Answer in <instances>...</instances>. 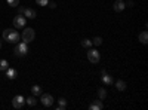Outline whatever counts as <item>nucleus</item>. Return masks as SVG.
Masks as SVG:
<instances>
[{
    "mask_svg": "<svg viewBox=\"0 0 148 110\" xmlns=\"http://www.w3.org/2000/svg\"><path fill=\"white\" fill-rule=\"evenodd\" d=\"M0 49H2V42H0Z\"/></svg>",
    "mask_w": 148,
    "mask_h": 110,
    "instance_id": "obj_26",
    "label": "nucleus"
},
{
    "mask_svg": "<svg viewBox=\"0 0 148 110\" xmlns=\"http://www.w3.org/2000/svg\"><path fill=\"white\" fill-rule=\"evenodd\" d=\"M25 22H27V18L24 15H18L14 18V27L15 28H24L25 27Z\"/></svg>",
    "mask_w": 148,
    "mask_h": 110,
    "instance_id": "obj_6",
    "label": "nucleus"
},
{
    "mask_svg": "<svg viewBox=\"0 0 148 110\" xmlns=\"http://www.w3.org/2000/svg\"><path fill=\"white\" fill-rule=\"evenodd\" d=\"M116 88H117L119 91H125V89L127 88V85H126L125 80H117V82H116Z\"/></svg>",
    "mask_w": 148,
    "mask_h": 110,
    "instance_id": "obj_15",
    "label": "nucleus"
},
{
    "mask_svg": "<svg viewBox=\"0 0 148 110\" xmlns=\"http://www.w3.org/2000/svg\"><path fill=\"white\" fill-rule=\"evenodd\" d=\"M5 71H6V76H8V79H10V80H14V79L18 76V71H16L15 68H12V67H8Z\"/></svg>",
    "mask_w": 148,
    "mask_h": 110,
    "instance_id": "obj_12",
    "label": "nucleus"
},
{
    "mask_svg": "<svg viewBox=\"0 0 148 110\" xmlns=\"http://www.w3.org/2000/svg\"><path fill=\"white\" fill-rule=\"evenodd\" d=\"M105 97H107V91L104 88L98 89V98H99V100H105Z\"/></svg>",
    "mask_w": 148,
    "mask_h": 110,
    "instance_id": "obj_18",
    "label": "nucleus"
},
{
    "mask_svg": "<svg viewBox=\"0 0 148 110\" xmlns=\"http://www.w3.org/2000/svg\"><path fill=\"white\" fill-rule=\"evenodd\" d=\"M125 8H126V3L123 2V0H116V2H114V6H113V9H114L116 12L125 10Z\"/></svg>",
    "mask_w": 148,
    "mask_h": 110,
    "instance_id": "obj_11",
    "label": "nucleus"
},
{
    "mask_svg": "<svg viewBox=\"0 0 148 110\" xmlns=\"http://www.w3.org/2000/svg\"><path fill=\"white\" fill-rule=\"evenodd\" d=\"M89 109L90 110H102L104 109V103H102V100H95V101H92L90 103V106H89Z\"/></svg>",
    "mask_w": 148,
    "mask_h": 110,
    "instance_id": "obj_8",
    "label": "nucleus"
},
{
    "mask_svg": "<svg viewBox=\"0 0 148 110\" xmlns=\"http://www.w3.org/2000/svg\"><path fill=\"white\" fill-rule=\"evenodd\" d=\"M102 82L107 85V86H111V85H114V80H113V77H111L110 75H107V71L105 70H102Z\"/></svg>",
    "mask_w": 148,
    "mask_h": 110,
    "instance_id": "obj_9",
    "label": "nucleus"
},
{
    "mask_svg": "<svg viewBox=\"0 0 148 110\" xmlns=\"http://www.w3.org/2000/svg\"><path fill=\"white\" fill-rule=\"evenodd\" d=\"M138 39H139V42H141L142 45H147V43H148V33H147V31H141L139 36H138Z\"/></svg>",
    "mask_w": 148,
    "mask_h": 110,
    "instance_id": "obj_13",
    "label": "nucleus"
},
{
    "mask_svg": "<svg viewBox=\"0 0 148 110\" xmlns=\"http://www.w3.org/2000/svg\"><path fill=\"white\" fill-rule=\"evenodd\" d=\"M31 92H33V95H34V97H39V95L42 94V88L39 86V85H33Z\"/></svg>",
    "mask_w": 148,
    "mask_h": 110,
    "instance_id": "obj_16",
    "label": "nucleus"
},
{
    "mask_svg": "<svg viewBox=\"0 0 148 110\" xmlns=\"http://www.w3.org/2000/svg\"><path fill=\"white\" fill-rule=\"evenodd\" d=\"M8 67H9V63H8V61H6V59H0V70L5 71Z\"/></svg>",
    "mask_w": 148,
    "mask_h": 110,
    "instance_id": "obj_20",
    "label": "nucleus"
},
{
    "mask_svg": "<svg viewBox=\"0 0 148 110\" xmlns=\"http://www.w3.org/2000/svg\"><path fill=\"white\" fill-rule=\"evenodd\" d=\"M92 45H95V46H101V45H102V37H99V36L93 37V39H92Z\"/></svg>",
    "mask_w": 148,
    "mask_h": 110,
    "instance_id": "obj_19",
    "label": "nucleus"
},
{
    "mask_svg": "<svg viewBox=\"0 0 148 110\" xmlns=\"http://www.w3.org/2000/svg\"><path fill=\"white\" fill-rule=\"evenodd\" d=\"M36 3L39 5V6H47L49 0H36Z\"/></svg>",
    "mask_w": 148,
    "mask_h": 110,
    "instance_id": "obj_23",
    "label": "nucleus"
},
{
    "mask_svg": "<svg viewBox=\"0 0 148 110\" xmlns=\"http://www.w3.org/2000/svg\"><path fill=\"white\" fill-rule=\"evenodd\" d=\"M3 39L9 43H18L21 40V34L15 28H6L3 31Z\"/></svg>",
    "mask_w": 148,
    "mask_h": 110,
    "instance_id": "obj_1",
    "label": "nucleus"
},
{
    "mask_svg": "<svg viewBox=\"0 0 148 110\" xmlns=\"http://www.w3.org/2000/svg\"><path fill=\"white\" fill-rule=\"evenodd\" d=\"M67 109V100L65 98H59L58 100V107L56 110H65Z\"/></svg>",
    "mask_w": 148,
    "mask_h": 110,
    "instance_id": "obj_14",
    "label": "nucleus"
},
{
    "mask_svg": "<svg viewBox=\"0 0 148 110\" xmlns=\"http://www.w3.org/2000/svg\"><path fill=\"white\" fill-rule=\"evenodd\" d=\"M24 17H25V18H28V19H34L36 18V10L34 9H31V8H25V9H24V14H22Z\"/></svg>",
    "mask_w": 148,
    "mask_h": 110,
    "instance_id": "obj_10",
    "label": "nucleus"
},
{
    "mask_svg": "<svg viewBox=\"0 0 148 110\" xmlns=\"http://www.w3.org/2000/svg\"><path fill=\"white\" fill-rule=\"evenodd\" d=\"M15 57H25L28 54V43L25 42H18L15 46Z\"/></svg>",
    "mask_w": 148,
    "mask_h": 110,
    "instance_id": "obj_2",
    "label": "nucleus"
},
{
    "mask_svg": "<svg viewBox=\"0 0 148 110\" xmlns=\"http://www.w3.org/2000/svg\"><path fill=\"white\" fill-rule=\"evenodd\" d=\"M82 46L83 48H90L92 46V40L90 39H83L82 40Z\"/></svg>",
    "mask_w": 148,
    "mask_h": 110,
    "instance_id": "obj_21",
    "label": "nucleus"
},
{
    "mask_svg": "<svg viewBox=\"0 0 148 110\" xmlns=\"http://www.w3.org/2000/svg\"><path fill=\"white\" fill-rule=\"evenodd\" d=\"M24 104H25V98H24L22 95H15L14 100H12V106L15 109H22Z\"/></svg>",
    "mask_w": 148,
    "mask_h": 110,
    "instance_id": "obj_7",
    "label": "nucleus"
},
{
    "mask_svg": "<svg viewBox=\"0 0 148 110\" xmlns=\"http://www.w3.org/2000/svg\"><path fill=\"white\" fill-rule=\"evenodd\" d=\"M16 8H18V14L22 15V14H24V9H25V8H24V6H19V5H18Z\"/></svg>",
    "mask_w": 148,
    "mask_h": 110,
    "instance_id": "obj_24",
    "label": "nucleus"
},
{
    "mask_svg": "<svg viewBox=\"0 0 148 110\" xmlns=\"http://www.w3.org/2000/svg\"><path fill=\"white\" fill-rule=\"evenodd\" d=\"M21 39H22V42H25V43H31L36 39V31L33 28H24V31L21 34Z\"/></svg>",
    "mask_w": 148,
    "mask_h": 110,
    "instance_id": "obj_3",
    "label": "nucleus"
},
{
    "mask_svg": "<svg viewBox=\"0 0 148 110\" xmlns=\"http://www.w3.org/2000/svg\"><path fill=\"white\" fill-rule=\"evenodd\" d=\"M53 97L51 95V94H40V103L45 106V107H51V106H53Z\"/></svg>",
    "mask_w": 148,
    "mask_h": 110,
    "instance_id": "obj_5",
    "label": "nucleus"
},
{
    "mask_svg": "<svg viewBox=\"0 0 148 110\" xmlns=\"http://www.w3.org/2000/svg\"><path fill=\"white\" fill-rule=\"evenodd\" d=\"M47 6H49V8H52V9H55V8H56V3H55V2H51V0H49Z\"/></svg>",
    "mask_w": 148,
    "mask_h": 110,
    "instance_id": "obj_25",
    "label": "nucleus"
},
{
    "mask_svg": "<svg viewBox=\"0 0 148 110\" xmlns=\"http://www.w3.org/2000/svg\"><path fill=\"white\" fill-rule=\"evenodd\" d=\"M88 59L90 61L92 64H98V63L101 61V54H99V51L89 49V51H88Z\"/></svg>",
    "mask_w": 148,
    "mask_h": 110,
    "instance_id": "obj_4",
    "label": "nucleus"
},
{
    "mask_svg": "<svg viewBox=\"0 0 148 110\" xmlns=\"http://www.w3.org/2000/svg\"><path fill=\"white\" fill-rule=\"evenodd\" d=\"M6 2H8V5L12 6V8H16V6L19 5V0H6Z\"/></svg>",
    "mask_w": 148,
    "mask_h": 110,
    "instance_id": "obj_22",
    "label": "nucleus"
},
{
    "mask_svg": "<svg viewBox=\"0 0 148 110\" xmlns=\"http://www.w3.org/2000/svg\"><path fill=\"white\" fill-rule=\"evenodd\" d=\"M25 104H28V106H31V107H34V106L37 104V100L34 98V95H31V97H28V98H25Z\"/></svg>",
    "mask_w": 148,
    "mask_h": 110,
    "instance_id": "obj_17",
    "label": "nucleus"
}]
</instances>
